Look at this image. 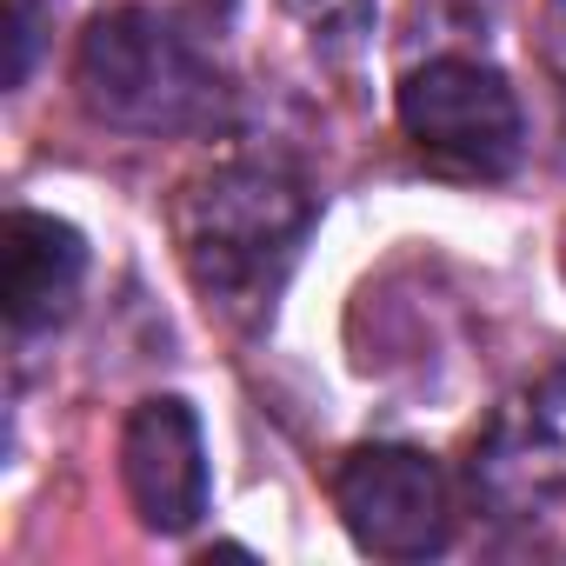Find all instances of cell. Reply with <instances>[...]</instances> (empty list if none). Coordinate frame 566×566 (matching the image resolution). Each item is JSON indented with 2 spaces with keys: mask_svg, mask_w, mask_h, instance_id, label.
<instances>
[{
  "mask_svg": "<svg viewBox=\"0 0 566 566\" xmlns=\"http://www.w3.org/2000/svg\"><path fill=\"white\" fill-rule=\"evenodd\" d=\"M314 233V193L280 160H220L174 200V240L207 307L260 321Z\"/></svg>",
  "mask_w": 566,
  "mask_h": 566,
  "instance_id": "cell-1",
  "label": "cell"
},
{
  "mask_svg": "<svg viewBox=\"0 0 566 566\" xmlns=\"http://www.w3.org/2000/svg\"><path fill=\"white\" fill-rule=\"evenodd\" d=\"M74 87L81 107L120 134H200L227 107L213 61L147 8H107L87 21Z\"/></svg>",
  "mask_w": 566,
  "mask_h": 566,
  "instance_id": "cell-2",
  "label": "cell"
},
{
  "mask_svg": "<svg viewBox=\"0 0 566 566\" xmlns=\"http://www.w3.org/2000/svg\"><path fill=\"white\" fill-rule=\"evenodd\" d=\"M400 127L407 140L460 180H500L513 174L526 127H520V101L506 87L500 67L480 61H427L400 81Z\"/></svg>",
  "mask_w": 566,
  "mask_h": 566,
  "instance_id": "cell-3",
  "label": "cell"
},
{
  "mask_svg": "<svg viewBox=\"0 0 566 566\" xmlns=\"http://www.w3.org/2000/svg\"><path fill=\"white\" fill-rule=\"evenodd\" d=\"M334 506L354 546L380 559H427L453 526L447 473L420 447H354L334 473Z\"/></svg>",
  "mask_w": 566,
  "mask_h": 566,
  "instance_id": "cell-4",
  "label": "cell"
},
{
  "mask_svg": "<svg viewBox=\"0 0 566 566\" xmlns=\"http://www.w3.org/2000/svg\"><path fill=\"white\" fill-rule=\"evenodd\" d=\"M473 493L500 513H546L566 500V367L520 387L473 447Z\"/></svg>",
  "mask_w": 566,
  "mask_h": 566,
  "instance_id": "cell-5",
  "label": "cell"
},
{
  "mask_svg": "<svg viewBox=\"0 0 566 566\" xmlns=\"http://www.w3.org/2000/svg\"><path fill=\"white\" fill-rule=\"evenodd\" d=\"M120 480H127L134 513L154 533H187L207 513V447H200V420L187 400L160 394L127 413Z\"/></svg>",
  "mask_w": 566,
  "mask_h": 566,
  "instance_id": "cell-6",
  "label": "cell"
},
{
  "mask_svg": "<svg viewBox=\"0 0 566 566\" xmlns=\"http://www.w3.org/2000/svg\"><path fill=\"white\" fill-rule=\"evenodd\" d=\"M0 266H8V327L48 334L74 314V294L87 280V240L54 213L14 207L0 220Z\"/></svg>",
  "mask_w": 566,
  "mask_h": 566,
  "instance_id": "cell-7",
  "label": "cell"
},
{
  "mask_svg": "<svg viewBox=\"0 0 566 566\" xmlns=\"http://www.w3.org/2000/svg\"><path fill=\"white\" fill-rule=\"evenodd\" d=\"M321 54H354L374 28V0H287Z\"/></svg>",
  "mask_w": 566,
  "mask_h": 566,
  "instance_id": "cell-8",
  "label": "cell"
},
{
  "mask_svg": "<svg viewBox=\"0 0 566 566\" xmlns=\"http://www.w3.org/2000/svg\"><path fill=\"white\" fill-rule=\"evenodd\" d=\"M34 34H41V8L34 0H14V54H8V87H21L28 81V61H34Z\"/></svg>",
  "mask_w": 566,
  "mask_h": 566,
  "instance_id": "cell-9",
  "label": "cell"
},
{
  "mask_svg": "<svg viewBox=\"0 0 566 566\" xmlns=\"http://www.w3.org/2000/svg\"><path fill=\"white\" fill-rule=\"evenodd\" d=\"M546 54L566 74V0H546Z\"/></svg>",
  "mask_w": 566,
  "mask_h": 566,
  "instance_id": "cell-10",
  "label": "cell"
}]
</instances>
